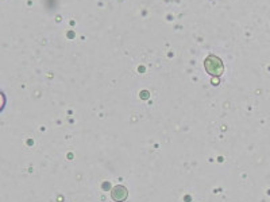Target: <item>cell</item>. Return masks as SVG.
<instances>
[{"label": "cell", "instance_id": "cell-1", "mask_svg": "<svg viewBox=\"0 0 270 202\" xmlns=\"http://www.w3.org/2000/svg\"><path fill=\"white\" fill-rule=\"evenodd\" d=\"M204 65L207 71L212 76H220L223 73V64L218 57H208Z\"/></svg>", "mask_w": 270, "mask_h": 202}]
</instances>
